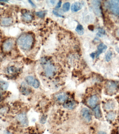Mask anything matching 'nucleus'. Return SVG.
<instances>
[{
    "label": "nucleus",
    "instance_id": "nucleus-1",
    "mask_svg": "<svg viewBox=\"0 0 119 134\" xmlns=\"http://www.w3.org/2000/svg\"><path fill=\"white\" fill-rule=\"evenodd\" d=\"M17 45L21 49L28 50L32 47L33 39L30 35L24 34L20 36L17 39Z\"/></svg>",
    "mask_w": 119,
    "mask_h": 134
},
{
    "label": "nucleus",
    "instance_id": "nucleus-2",
    "mask_svg": "<svg viewBox=\"0 0 119 134\" xmlns=\"http://www.w3.org/2000/svg\"><path fill=\"white\" fill-rule=\"evenodd\" d=\"M106 7L110 9L115 14H119V0H111L106 1L105 3Z\"/></svg>",
    "mask_w": 119,
    "mask_h": 134
},
{
    "label": "nucleus",
    "instance_id": "nucleus-3",
    "mask_svg": "<svg viewBox=\"0 0 119 134\" xmlns=\"http://www.w3.org/2000/svg\"><path fill=\"white\" fill-rule=\"evenodd\" d=\"M119 87V84L117 82L109 81L106 85V92L109 94L112 95L116 92Z\"/></svg>",
    "mask_w": 119,
    "mask_h": 134
},
{
    "label": "nucleus",
    "instance_id": "nucleus-4",
    "mask_svg": "<svg viewBox=\"0 0 119 134\" xmlns=\"http://www.w3.org/2000/svg\"><path fill=\"white\" fill-rule=\"evenodd\" d=\"M81 115L84 120L87 122H90L92 120L91 114L88 108L84 107L81 110Z\"/></svg>",
    "mask_w": 119,
    "mask_h": 134
},
{
    "label": "nucleus",
    "instance_id": "nucleus-5",
    "mask_svg": "<svg viewBox=\"0 0 119 134\" xmlns=\"http://www.w3.org/2000/svg\"><path fill=\"white\" fill-rule=\"evenodd\" d=\"M17 120L21 123L22 125L27 126L28 124V121L26 114L25 113H21L17 116Z\"/></svg>",
    "mask_w": 119,
    "mask_h": 134
},
{
    "label": "nucleus",
    "instance_id": "nucleus-6",
    "mask_svg": "<svg viewBox=\"0 0 119 134\" xmlns=\"http://www.w3.org/2000/svg\"><path fill=\"white\" fill-rule=\"evenodd\" d=\"M14 46L13 40L11 39L6 40L3 44V48L4 50L6 52L10 51L13 48Z\"/></svg>",
    "mask_w": 119,
    "mask_h": 134
},
{
    "label": "nucleus",
    "instance_id": "nucleus-7",
    "mask_svg": "<svg viewBox=\"0 0 119 134\" xmlns=\"http://www.w3.org/2000/svg\"><path fill=\"white\" fill-rule=\"evenodd\" d=\"M55 67L52 65L47 64L45 67V72L46 75L48 76H51L55 73Z\"/></svg>",
    "mask_w": 119,
    "mask_h": 134
},
{
    "label": "nucleus",
    "instance_id": "nucleus-8",
    "mask_svg": "<svg viewBox=\"0 0 119 134\" xmlns=\"http://www.w3.org/2000/svg\"><path fill=\"white\" fill-rule=\"evenodd\" d=\"M20 90L21 93L24 95H27L30 94L31 92V89L29 88L25 83H22L20 88Z\"/></svg>",
    "mask_w": 119,
    "mask_h": 134
},
{
    "label": "nucleus",
    "instance_id": "nucleus-9",
    "mask_svg": "<svg viewBox=\"0 0 119 134\" xmlns=\"http://www.w3.org/2000/svg\"><path fill=\"white\" fill-rule=\"evenodd\" d=\"M98 101V98L96 95L92 96L89 99L88 103L89 105L91 107H95Z\"/></svg>",
    "mask_w": 119,
    "mask_h": 134
},
{
    "label": "nucleus",
    "instance_id": "nucleus-10",
    "mask_svg": "<svg viewBox=\"0 0 119 134\" xmlns=\"http://www.w3.org/2000/svg\"><path fill=\"white\" fill-rule=\"evenodd\" d=\"M92 4L93 5L94 11L95 12L96 14L98 15L100 14V1L98 0L93 1Z\"/></svg>",
    "mask_w": 119,
    "mask_h": 134
},
{
    "label": "nucleus",
    "instance_id": "nucleus-11",
    "mask_svg": "<svg viewBox=\"0 0 119 134\" xmlns=\"http://www.w3.org/2000/svg\"><path fill=\"white\" fill-rule=\"evenodd\" d=\"M107 49L106 45L103 43H101L98 47V51L97 52V58H98L101 54L104 53Z\"/></svg>",
    "mask_w": 119,
    "mask_h": 134
},
{
    "label": "nucleus",
    "instance_id": "nucleus-12",
    "mask_svg": "<svg viewBox=\"0 0 119 134\" xmlns=\"http://www.w3.org/2000/svg\"><path fill=\"white\" fill-rule=\"evenodd\" d=\"M82 5L79 2H76L73 4L71 6V10L73 12H76L81 9Z\"/></svg>",
    "mask_w": 119,
    "mask_h": 134
},
{
    "label": "nucleus",
    "instance_id": "nucleus-13",
    "mask_svg": "<svg viewBox=\"0 0 119 134\" xmlns=\"http://www.w3.org/2000/svg\"><path fill=\"white\" fill-rule=\"evenodd\" d=\"M13 20L11 18H3L1 20V25L4 26L10 25L13 23Z\"/></svg>",
    "mask_w": 119,
    "mask_h": 134
},
{
    "label": "nucleus",
    "instance_id": "nucleus-14",
    "mask_svg": "<svg viewBox=\"0 0 119 134\" xmlns=\"http://www.w3.org/2000/svg\"><path fill=\"white\" fill-rule=\"evenodd\" d=\"M56 98L60 102H62L67 100L68 97L65 93H62L56 95Z\"/></svg>",
    "mask_w": 119,
    "mask_h": 134
},
{
    "label": "nucleus",
    "instance_id": "nucleus-15",
    "mask_svg": "<svg viewBox=\"0 0 119 134\" xmlns=\"http://www.w3.org/2000/svg\"><path fill=\"white\" fill-rule=\"evenodd\" d=\"M75 106V103L73 101H71L67 102L64 103V107L66 109H73Z\"/></svg>",
    "mask_w": 119,
    "mask_h": 134
},
{
    "label": "nucleus",
    "instance_id": "nucleus-16",
    "mask_svg": "<svg viewBox=\"0 0 119 134\" xmlns=\"http://www.w3.org/2000/svg\"><path fill=\"white\" fill-rule=\"evenodd\" d=\"M8 83L5 81H0V89L3 90H6L8 87Z\"/></svg>",
    "mask_w": 119,
    "mask_h": 134
},
{
    "label": "nucleus",
    "instance_id": "nucleus-17",
    "mask_svg": "<svg viewBox=\"0 0 119 134\" xmlns=\"http://www.w3.org/2000/svg\"><path fill=\"white\" fill-rule=\"evenodd\" d=\"M23 19L26 21L29 22L32 19V16L31 14L28 12H26L23 14Z\"/></svg>",
    "mask_w": 119,
    "mask_h": 134
},
{
    "label": "nucleus",
    "instance_id": "nucleus-18",
    "mask_svg": "<svg viewBox=\"0 0 119 134\" xmlns=\"http://www.w3.org/2000/svg\"><path fill=\"white\" fill-rule=\"evenodd\" d=\"M35 79L34 78L31 76H26L25 79L26 81L27 84L31 86H33Z\"/></svg>",
    "mask_w": 119,
    "mask_h": 134
},
{
    "label": "nucleus",
    "instance_id": "nucleus-19",
    "mask_svg": "<svg viewBox=\"0 0 119 134\" xmlns=\"http://www.w3.org/2000/svg\"><path fill=\"white\" fill-rule=\"evenodd\" d=\"M94 110L95 117L97 118H100L101 117V112L100 106H98L96 107Z\"/></svg>",
    "mask_w": 119,
    "mask_h": 134
},
{
    "label": "nucleus",
    "instance_id": "nucleus-20",
    "mask_svg": "<svg viewBox=\"0 0 119 134\" xmlns=\"http://www.w3.org/2000/svg\"><path fill=\"white\" fill-rule=\"evenodd\" d=\"M17 68L14 66H11L7 68V72L9 74H13L17 72Z\"/></svg>",
    "mask_w": 119,
    "mask_h": 134
},
{
    "label": "nucleus",
    "instance_id": "nucleus-21",
    "mask_svg": "<svg viewBox=\"0 0 119 134\" xmlns=\"http://www.w3.org/2000/svg\"><path fill=\"white\" fill-rule=\"evenodd\" d=\"M76 31L80 35H83L84 33V29L81 25H78L76 28Z\"/></svg>",
    "mask_w": 119,
    "mask_h": 134
},
{
    "label": "nucleus",
    "instance_id": "nucleus-22",
    "mask_svg": "<svg viewBox=\"0 0 119 134\" xmlns=\"http://www.w3.org/2000/svg\"><path fill=\"white\" fill-rule=\"evenodd\" d=\"M115 107V104L114 102L110 101L106 104L105 107L106 109L110 110L114 109Z\"/></svg>",
    "mask_w": 119,
    "mask_h": 134
},
{
    "label": "nucleus",
    "instance_id": "nucleus-23",
    "mask_svg": "<svg viewBox=\"0 0 119 134\" xmlns=\"http://www.w3.org/2000/svg\"><path fill=\"white\" fill-rule=\"evenodd\" d=\"M70 7V4L69 2H67L63 4L62 9L64 11L66 12L69 10Z\"/></svg>",
    "mask_w": 119,
    "mask_h": 134
},
{
    "label": "nucleus",
    "instance_id": "nucleus-24",
    "mask_svg": "<svg viewBox=\"0 0 119 134\" xmlns=\"http://www.w3.org/2000/svg\"><path fill=\"white\" fill-rule=\"evenodd\" d=\"M116 117V114L114 112H110L107 115V118L109 120H113Z\"/></svg>",
    "mask_w": 119,
    "mask_h": 134
},
{
    "label": "nucleus",
    "instance_id": "nucleus-25",
    "mask_svg": "<svg viewBox=\"0 0 119 134\" xmlns=\"http://www.w3.org/2000/svg\"><path fill=\"white\" fill-rule=\"evenodd\" d=\"M112 53L110 51H109L107 52L105 58L107 62H109L111 59L112 56Z\"/></svg>",
    "mask_w": 119,
    "mask_h": 134
},
{
    "label": "nucleus",
    "instance_id": "nucleus-26",
    "mask_svg": "<svg viewBox=\"0 0 119 134\" xmlns=\"http://www.w3.org/2000/svg\"><path fill=\"white\" fill-rule=\"evenodd\" d=\"M37 16L40 18H43L45 16V11H39L36 12Z\"/></svg>",
    "mask_w": 119,
    "mask_h": 134
},
{
    "label": "nucleus",
    "instance_id": "nucleus-27",
    "mask_svg": "<svg viewBox=\"0 0 119 134\" xmlns=\"http://www.w3.org/2000/svg\"><path fill=\"white\" fill-rule=\"evenodd\" d=\"M105 33L106 32L105 30L102 29H100L99 30V32L97 33V35L99 36V37H102L103 35H105Z\"/></svg>",
    "mask_w": 119,
    "mask_h": 134
},
{
    "label": "nucleus",
    "instance_id": "nucleus-28",
    "mask_svg": "<svg viewBox=\"0 0 119 134\" xmlns=\"http://www.w3.org/2000/svg\"><path fill=\"white\" fill-rule=\"evenodd\" d=\"M40 86V83L38 80L37 79H35L34 82L33 84V86L35 88H37L39 87Z\"/></svg>",
    "mask_w": 119,
    "mask_h": 134
},
{
    "label": "nucleus",
    "instance_id": "nucleus-29",
    "mask_svg": "<svg viewBox=\"0 0 119 134\" xmlns=\"http://www.w3.org/2000/svg\"><path fill=\"white\" fill-rule=\"evenodd\" d=\"M46 116H42V117H41V119H40V121L41 123H45L46 122Z\"/></svg>",
    "mask_w": 119,
    "mask_h": 134
},
{
    "label": "nucleus",
    "instance_id": "nucleus-30",
    "mask_svg": "<svg viewBox=\"0 0 119 134\" xmlns=\"http://www.w3.org/2000/svg\"><path fill=\"white\" fill-rule=\"evenodd\" d=\"M53 13L55 15H56V16H58V17H63V16L62 15H60V14L58 13V12H57L56 11H53Z\"/></svg>",
    "mask_w": 119,
    "mask_h": 134
},
{
    "label": "nucleus",
    "instance_id": "nucleus-31",
    "mask_svg": "<svg viewBox=\"0 0 119 134\" xmlns=\"http://www.w3.org/2000/svg\"><path fill=\"white\" fill-rule=\"evenodd\" d=\"M88 28H89V30L93 31L94 30V27L92 25H90L89 26V27H88Z\"/></svg>",
    "mask_w": 119,
    "mask_h": 134
},
{
    "label": "nucleus",
    "instance_id": "nucleus-32",
    "mask_svg": "<svg viewBox=\"0 0 119 134\" xmlns=\"http://www.w3.org/2000/svg\"><path fill=\"white\" fill-rule=\"evenodd\" d=\"M62 2L61 1H60L58 3V5H57V6L56 7V9H59L60 7H61V5Z\"/></svg>",
    "mask_w": 119,
    "mask_h": 134
},
{
    "label": "nucleus",
    "instance_id": "nucleus-33",
    "mask_svg": "<svg viewBox=\"0 0 119 134\" xmlns=\"http://www.w3.org/2000/svg\"><path fill=\"white\" fill-rule=\"evenodd\" d=\"M29 3H30V4L31 5H32V6H33V7H36V6H35V5H34V3H33V2H32V1H31V0H29Z\"/></svg>",
    "mask_w": 119,
    "mask_h": 134
},
{
    "label": "nucleus",
    "instance_id": "nucleus-34",
    "mask_svg": "<svg viewBox=\"0 0 119 134\" xmlns=\"http://www.w3.org/2000/svg\"><path fill=\"white\" fill-rule=\"evenodd\" d=\"M95 55V53H92L91 54H90V56H91V57L93 59H94V58Z\"/></svg>",
    "mask_w": 119,
    "mask_h": 134
},
{
    "label": "nucleus",
    "instance_id": "nucleus-35",
    "mask_svg": "<svg viewBox=\"0 0 119 134\" xmlns=\"http://www.w3.org/2000/svg\"><path fill=\"white\" fill-rule=\"evenodd\" d=\"M98 134H106L105 132L103 131L99 132Z\"/></svg>",
    "mask_w": 119,
    "mask_h": 134
},
{
    "label": "nucleus",
    "instance_id": "nucleus-36",
    "mask_svg": "<svg viewBox=\"0 0 119 134\" xmlns=\"http://www.w3.org/2000/svg\"><path fill=\"white\" fill-rule=\"evenodd\" d=\"M116 34L117 36L119 37V28L116 31Z\"/></svg>",
    "mask_w": 119,
    "mask_h": 134
},
{
    "label": "nucleus",
    "instance_id": "nucleus-37",
    "mask_svg": "<svg viewBox=\"0 0 119 134\" xmlns=\"http://www.w3.org/2000/svg\"><path fill=\"white\" fill-rule=\"evenodd\" d=\"M51 3H52V4H54V3H55V1H51Z\"/></svg>",
    "mask_w": 119,
    "mask_h": 134
},
{
    "label": "nucleus",
    "instance_id": "nucleus-38",
    "mask_svg": "<svg viewBox=\"0 0 119 134\" xmlns=\"http://www.w3.org/2000/svg\"><path fill=\"white\" fill-rule=\"evenodd\" d=\"M6 134H11L9 132H7Z\"/></svg>",
    "mask_w": 119,
    "mask_h": 134
},
{
    "label": "nucleus",
    "instance_id": "nucleus-39",
    "mask_svg": "<svg viewBox=\"0 0 119 134\" xmlns=\"http://www.w3.org/2000/svg\"></svg>",
    "mask_w": 119,
    "mask_h": 134
}]
</instances>
